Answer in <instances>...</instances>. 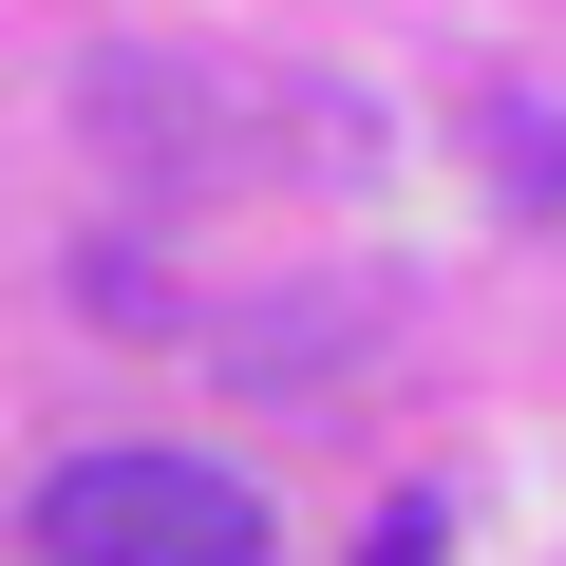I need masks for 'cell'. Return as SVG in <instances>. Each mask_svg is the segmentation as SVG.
<instances>
[{"label":"cell","instance_id":"7a4b0ae2","mask_svg":"<svg viewBox=\"0 0 566 566\" xmlns=\"http://www.w3.org/2000/svg\"><path fill=\"white\" fill-rule=\"evenodd\" d=\"M434 528H453V510H434V491H397V510L359 528V566H434Z\"/></svg>","mask_w":566,"mask_h":566},{"label":"cell","instance_id":"6da1fadb","mask_svg":"<svg viewBox=\"0 0 566 566\" xmlns=\"http://www.w3.org/2000/svg\"><path fill=\"white\" fill-rule=\"evenodd\" d=\"M39 547L57 566H264V491L208 453H57L39 472Z\"/></svg>","mask_w":566,"mask_h":566}]
</instances>
